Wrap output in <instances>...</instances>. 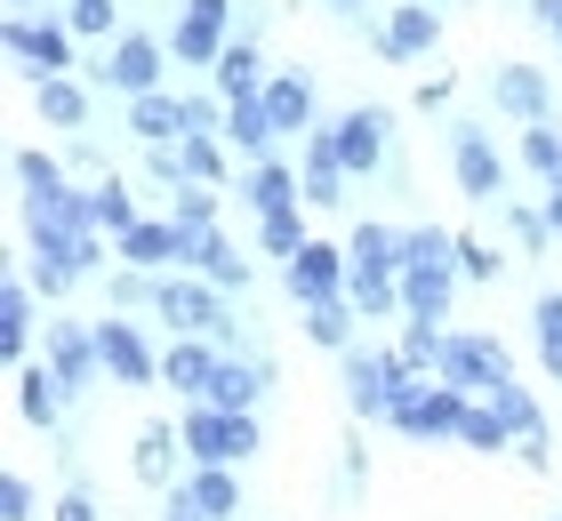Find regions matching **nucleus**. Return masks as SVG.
I'll return each mask as SVG.
<instances>
[{
    "label": "nucleus",
    "instance_id": "49",
    "mask_svg": "<svg viewBox=\"0 0 562 521\" xmlns=\"http://www.w3.org/2000/svg\"><path fill=\"white\" fill-rule=\"evenodd\" d=\"M0 521H33V482L24 474H0Z\"/></svg>",
    "mask_w": 562,
    "mask_h": 521
},
{
    "label": "nucleus",
    "instance_id": "3",
    "mask_svg": "<svg viewBox=\"0 0 562 521\" xmlns=\"http://www.w3.org/2000/svg\"><path fill=\"white\" fill-rule=\"evenodd\" d=\"M0 48H9L16 72H33V81L81 65V33H72L65 16H9V24H0Z\"/></svg>",
    "mask_w": 562,
    "mask_h": 521
},
{
    "label": "nucleus",
    "instance_id": "52",
    "mask_svg": "<svg viewBox=\"0 0 562 521\" xmlns=\"http://www.w3.org/2000/svg\"><path fill=\"white\" fill-rule=\"evenodd\" d=\"M418 104H426V113H442V104H450V72H442V81H418Z\"/></svg>",
    "mask_w": 562,
    "mask_h": 521
},
{
    "label": "nucleus",
    "instance_id": "45",
    "mask_svg": "<svg viewBox=\"0 0 562 521\" xmlns=\"http://www.w3.org/2000/svg\"><path fill=\"white\" fill-rule=\"evenodd\" d=\"M105 297H113V313H137V305H153V297H161V273L113 265V273H105Z\"/></svg>",
    "mask_w": 562,
    "mask_h": 521
},
{
    "label": "nucleus",
    "instance_id": "20",
    "mask_svg": "<svg viewBox=\"0 0 562 521\" xmlns=\"http://www.w3.org/2000/svg\"><path fill=\"white\" fill-rule=\"evenodd\" d=\"M266 385H273V361H266V353H258V361H249V353H225L201 401H210V409H258Z\"/></svg>",
    "mask_w": 562,
    "mask_h": 521
},
{
    "label": "nucleus",
    "instance_id": "19",
    "mask_svg": "<svg viewBox=\"0 0 562 521\" xmlns=\"http://www.w3.org/2000/svg\"><path fill=\"white\" fill-rule=\"evenodd\" d=\"M458 281V265H402V321H450Z\"/></svg>",
    "mask_w": 562,
    "mask_h": 521
},
{
    "label": "nucleus",
    "instance_id": "4",
    "mask_svg": "<svg viewBox=\"0 0 562 521\" xmlns=\"http://www.w3.org/2000/svg\"><path fill=\"white\" fill-rule=\"evenodd\" d=\"M338 361H346V409H353V417H386V409H394V394L418 377L394 346H346Z\"/></svg>",
    "mask_w": 562,
    "mask_h": 521
},
{
    "label": "nucleus",
    "instance_id": "46",
    "mask_svg": "<svg viewBox=\"0 0 562 521\" xmlns=\"http://www.w3.org/2000/svg\"><path fill=\"white\" fill-rule=\"evenodd\" d=\"M65 24L81 41H121V9L113 0H65Z\"/></svg>",
    "mask_w": 562,
    "mask_h": 521
},
{
    "label": "nucleus",
    "instance_id": "2",
    "mask_svg": "<svg viewBox=\"0 0 562 521\" xmlns=\"http://www.w3.org/2000/svg\"><path fill=\"white\" fill-rule=\"evenodd\" d=\"M467 409H474V394H458L450 377H411V385L394 394L386 426H394V433H411V441H458Z\"/></svg>",
    "mask_w": 562,
    "mask_h": 521
},
{
    "label": "nucleus",
    "instance_id": "29",
    "mask_svg": "<svg viewBox=\"0 0 562 521\" xmlns=\"http://www.w3.org/2000/svg\"><path fill=\"white\" fill-rule=\"evenodd\" d=\"M177 489H186V498L210 513V521H234V513H241V482H234V465H186V482H177Z\"/></svg>",
    "mask_w": 562,
    "mask_h": 521
},
{
    "label": "nucleus",
    "instance_id": "42",
    "mask_svg": "<svg viewBox=\"0 0 562 521\" xmlns=\"http://www.w3.org/2000/svg\"><path fill=\"white\" fill-rule=\"evenodd\" d=\"M458 441H467V450H482V457L515 450V433H506V417H498L491 401H474V409H467V426H458Z\"/></svg>",
    "mask_w": 562,
    "mask_h": 521
},
{
    "label": "nucleus",
    "instance_id": "34",
    "mask_svg": "<svg viewBox=\"0 0 562 521\" xmlns=\"http://www.w3.org/2000/svg\"><path fill=\"white\" fill-rule=\"evenodd\" d=\"M297 313H305V337L329 346V353H346V346H353V321H362L353 297H322V305H297Z\"/></svg>",
    "mask_w": 562,
    "mask_h": 521
},
{
    "label": "nucleus",
    "instance_id": "1",
    "mask_svg": "<svg viewBox=\"0 0 562 521\" xmlns=\"http://www.w3.org/2000/svg\"><path fill=\"white\" fill-rule=\"evenodd\" d=\"M177 433H186V465H241V457L266 450L258 409H210V401H186Z\"/></svg>",
    "mask_w": 562,
    "mask_h": 521
},
{
    "label": "nucleus",
    "instance_id": "32",
    "mask_svg": "<svg viewBox=\"0 0 562 521\" xmlns=\"http://www.w3.org/2000/svg\"><path fill=\"white\" fill-rule=\"evenodd\" d=\"M89 201H97V233H113V241H121L130 225H145V208H137V185H130L121 169H105V177H97V185H89Z\"/></svg>",
    "mask_w": 562,
    "mask_h": 521
},
{
    "label": "nucleus",
    "instance_id": "21",
    "mask_svg": "<svg viewBox=\"0 0 562 521\" xmlns=\"http://www.w3.org/2000/svg\"><path fill=\"white\" fill-rule=\"evenodd\" d=\"M225 145H234V161H273L281 128H273V113H266V89L225 104Z\"/></svg>",
    "mask_w": 562,
    "mask_h": 521
},
{
    "label": "nucleus",
    "instance_id": "16",
    "mask_svg": "<svg viewBox=\"0 0 562 521\" xmlns=\"http://www.w3.org/2000/svg\"><path fill=\"white\" fill-rule=\"evenodd\" d=\"M186 273H201V281H217L225 297H249L258 290V257H241L225 233H193V257H186Z\"/></svg>",
    "mask_w": 562,
    "mask_h": 521
},
{
    "label": "nucleus",
    "instance_id": "39",
    "mask_svg": "<svg viewBox=\"0 0 562 521\" xmlns=\"http://www.w3.org/2000/svg\"><path fill=\"white\" fill-rule=\"evenodd\" d=\"M9 177L24 185V201H41V193H65V185H72V177H65V161H48V152H33V145H24L16 161H9Z\"/></svg>",
    "mask_w": 562,
    "mask_h": 521
},
{
    "label": "nucleus",
    "instance_id": "28",
    "mask_svg": "<svg viewBox=\"0 0 562 521\" xmlns=\"http://www.w3.org/2000/svg\"><path fill=\"white\" fill-rule=\"evenodd\" d=\"M16 417L33 433H57L65 426V385L48 377V361H41V370H16Z\"/></svg>",
    "mask_w": 562,
    "mask_h": 521
},
{
    "label": "nucleus",
    "instance_id": "26",
    "mask_svg": "<svg viewBox=\"0 0 562 521\" xmlns=\"http://www.w3.org/2000/svg\"><path fill=\"white\" fill-rule=\"evenodd\" d=\"M305 201L314 208H338L346 201V161H338V137H329V128H314V137H305Z\"/></svg>",
    "mask_w": 562,
    "mask_h": 521
},
{
    "label": "nucleus",
    "instance_id": "33",
    "mask_svg": "<svg viewBox=\"0 0 562 521\" xmlns=\"http://www.w3.org/2000/svg\"><path fill=\"white\" fill-rule=\"evenodd\" d=\"M346 257H353V273H402V225H353V241H346Z\"/></svg>",
    "mask_w": 562,
    "mask_h": 521
},
{
    "label": "nucleus",
    "instance_id": "7",
    "mask_svg": "<svg viewBox=\"0 0 562 521\" xmlns=\"http://www.w3.org/2000/svg\"><path fill=\"white\" fill-rule=\"evenodd\" d=\"M41 361H48V377L65 385V401H81L89 385L105 377V353H97V321H48Z\"/></svg>",
    "mask_w": 562,
    "mask_h": 521
},
{
    "label": "nucleus",
    "instance_id": "55",
    "mask_svg": "<svg viewBox=\"0 0 562 521\" xmlns=\"http://www.w3.org/2000/svg\"><path fill=\"white\" fill-rule=\"evenodd\" d=\"M9 16H33V0H9Z\"/></svg>",
    "mask_w": 562,
    "mask_h": 521
},
{
    "label": "nucleus",
    "instance_id": "31",
    "mask_svg": "<svg viewBox=\"0 0 562 521\" xmlns=\"http://www.w3.org/2000/svg\"><path fill=\"white\" fill-rule=\"evenodd\" d=\"M33 104H41L48 128H72V137L89 128V89L72 81V72H48V81H33Z\"/></svg>",
    "mask_w": 562,
    "mask_h": 521
},
{
    "label": "nucleus",
    "instance_id": "35",
    "mask_svg": "<svg viewBox=\"0 0 562 521\" xmlns=\"http://www.w3.org/2000/svg\"><path fill=\"white\" fill-rule=\"evenodd\" d=\"M346 297H353L362 321H386V313H402V273H353Z\"/></svg>",
    "mask_w": 562,
    "mask_h": 521
},
{
    "label": "nucleus",
    "instance_id": "14",
    "mask_svg": "<svg viewBox=\"0 0 562 521\" xmlns=\"http://www.w3.org/2000/svg\"><path fill=\"white\" fill-rule=\"evenodd\" d=\"M72 233H97V201L89 193H41V201H24V241L33 249H57V241H72Z\"/></svg>",
    "mask_w": 562,
    "mask_h": 521
},
{
    "label": "nucleus",
    "instance_id": "36",
    "mask_svg": "<svg viewBox=\"0 0 562 521\" xmlns=\"http://www.w3.org/2000/svg\"><path fill=\"white\" fill-rule=\"evenodd\" d=\"M515 152H522V169H530V177H547V185H562V128H554V121H530Z\"/></svg>",
    "mask_w": 562,
    "mask_h": 521
},
{
    "label": "nucleus",
    "instance_id": "51",
    "mask_svg": "<svg viewBox=\"0 0 562 521\" xmlns=\"http://www.w3.org/2000/svg\"><path fill=\"white\" fill-rule=\"evenodd\" d=\"M530 16H539L547 33H554V48H562V0H530Z\"/></svg>",
    "mask_w": 562,
    "mask_h": 521
},
{
    "label": "nucleus",
    "instance_id": "23",
    "mask_svg": "<svg viewBox=\"0 0 562 521\" xmlns=\"http://www.w3.org/2000/svg\"><path fill=\"white\" fill-rule=\"evenodd\" d=\"M33 281L24 273H9L0 281V361H9V370H24V353H33Z\"/></svg>",
    "mask_w": 562,
    "mask_h": 521
},
{
    "label": "nucleus",
    "instance_id": "53",
    "mask_svg": "<svg viewBox=\"0 0 562 521\" xmlns=\"http://www.w3.org/2000/svg\"><path fill=\"white\" fill-rule=\"evenodd\" d=\"M547 225H554V241H562V185H547Z\"/></svg>",
    "mask_w": 562,
    "mask_h": 521
},
{
    "label": "nucleus",
    "instance_id": "17",
    "mask_svg": "<svg viewBox=\"0 0 562 521\" xmlns=\"http://www.w3.org/2000/svg\"><path fill=\"white\" fill-rule=\"evenodd\" d=\"M217 361H225L217 337H177V346L161 353V385H169V394H186V401H201V394H210V377H217Z\"/></svg>",
    "mask_w": 562,
    "mask_h": 521
},
{
    "label": "nucleus",
    "instance_id": "37",
    "mask_svg": "<svg viewBox=\"0 0 562 521\" xmlns=\"http://www.w3.org/2000/svg\"><path fill=\"white\" fill-rule=\"evenodd\" d=\"M402 265H458V233H442V225H402Z\"/></svg>",
    "mask_w": 562,
    "mask_h": 521
},
{
    "label": "nucleus",
    "instance_id": "27",
    "mask_svg": "<svg viewBox=\"0 0 562 521\" xmlns=\"http://www.w3.org/2000/svg\"><path fill=\"white\" fill-rule=\"evenodd\" d=\"M130 137L137 145H186V97H169V89L130 97Z\"/></svg>",
    "mask_w": 562,
    "mask_h": 521
},
{
    "label": "nucleus",
    "instance_id": "44",
    "mask_svg": "<svg viewBox=\"0 0 562 521\" xmlns=\"http://www.w3.org/2000/svg\"><path fill=\"white\" fill-rule=\"evenodd\" d=\"M177 152H186V185H225V152H234L225 137H186Z\"/></svg>",
    "mask_w": 562,
    "mask_h": 521
},
{
    "label": "nucleus",
    "instance_id": "9",
    "mask_svg": "<svg viewBox=\"0 0 562 521\" xmlns=\"http://www.w3.org/2000/svg\"><path fill=\"white\" fill-rule=\"evenodd\" d=\"M491 409L506 417V433H515V457L530 465V474H547V465H554V433H547V409H539V394H530L522 377H506L498 394H491Z\"/></svg>",
    "mask_w": 562,
    "mask_h": 521
},
{
    "label": "nucleus",
    "instance_id": "47",
    "mask_svg": "<svg viewBox=\"0 0 562 521\" xmlns=\"http://www.w3.org/2000/svg\"><path fill=\"white\" fill-rule=\"evenodd\" d=\"M458 273H467V281H498L506 257H498L491 241H467V233H458Z\"/></svg>",
    "mask_w": 562,
    "mask_h": 521
},
{
    "label": "nucleus",
    "instance_id": "41",
    "mask_svg": "<svg viewBox=\"0 0 562 521\" xmlns=\"http://www.w3.org/2000/svg\"><path fill=\"white\" fill-rule=\"evenodd\" d=\"M530 329H539V361H547V377L562 385V290H547L539 305H530Z\"/></svg>",
    "mask_w": 562,
    "mask_h": 521
},
{
    "label": "nucleus",
    "instance_id": "13",
    "mask_svg": "<svg viewBox=\"0 0 562 521\" xmlns=\"http://www.w3.org/2000/svg\"><path fill=\"white\" fill-rule=\"evenodd\" d=\"M281 281H290V297L297 305H322V297H346V281H353V257L338 241H305L290 265H281Z\"/></svg>",
    "mask_w": 562,
    "mask_h": 521
},
{
    "label": "nucleus",
    "instance_id": "43",
    "mask_svg": "<svg viewBox=\"0 0 562 521\" xmlns=\"http://www.w3.org/2000/svg\"><path fill=\"white\" fill-rule=\"evenodd\" d=\"M305 241H314V233H305L297 208H281V217H258V249H266V257H281V265H290Z\"/></svg>",
    "mask_w": 562,
    "mask_h": 521
},
{
    "label": "nucleus",
    "instance_id": "11",
    "mask_svg": "<svg viewBox=\"0 0 562 521\" xmlns=\"http://www.w3.org/2000/svg\"><path fill=\"white\" fill-rule=\"evenodd\" d=\"M378 57L386 65H418V57H434V41H442V0H402V9L378 24Z\"/></svg>",
    "mask_w": 562,
    "mask_h": 521
},
{
    "label": "nucleus",
    "instance_id": "50",
    "mask_svg": "<svg viewBox=\"0 0 562 521\" xmlns=\"http://www.w3.org/2000/svg\"><path fill=\"white\" fill-rule=\"evenodd\" d=\"M57 521H105V513H97L89 489H65V498H57Z\"/></svg>",
    "mask_w": 562,
    "mask_h": 521
},
{
    "label": "nucleus",
    "instance_id": "40",
    "mask_svg": "<svg viewBox=\"0 0 562 521\" xmlns=\"http://www.w3.org/2000/svg\"><path fill=\"white\" fill-rule=\"evenodd\" d=\"M442 337H450L442 321H411V329H402V346H394V353L411 361L418 377H442Z\"/></svg>",
    "mask_w": 562,
    "mask_h": 521
},
{
    "label": "nucleus",
    "instance_id": "8",
    "mask_svg": "<svg viewBox=\"0 0 562 521\" xmlns=\"http://www.w3.org/2000/svg\"><path fill=\"white\" fill-rule=\"evenodd\" d=\"M450 161H458V193L467 201H506V161H498V145H491V128H474V121H450Z\"/></svg>",
    "mask_w": 562,
    "mask_h": 521
},
{
    "label": "nucleus",
    "instance_id": "54",
    "mask_svg": "<svg viewBox=\"0 0 562 521\" xmlns=\"http://www.w3.org/2000/svg\"><path fill=\"white\" fill-rule=\"evenodd\" d=\"M322 9H329V16H362V0H322Z\"/></svg>",
    "mask_w": 562,
    "mask_h": 521
},
{
    "label": "nucleus",
    "instance_id": "15",
    "mask_svg": "<svg viewBox=\"0 0 562 521\" xmlns=\"http://www.w3.org/2000/svg\"><path fill=\"white\" fill-rule=\"evenodd\" d=\"M186 257H193V233L177 217H145L121 233V265H137V273H177Z\"/></svg>",
    "mask_w": 562,
    "mask_h": 521
},
{
    "label": "nucleus",
    "instance_id": "12",
    "mask_svg": "<svg viewBox=\"0 0 562 521\" xmlns=\"http://www.w3.org/2000/svg\"><path fill=\"white\" fill-rule=\"evenodd\" d=\"M329 137H338L346 177H378V169H386V145H394V113H386V104H353Z\"/></svg>",
    "mask_w": 562,
    "mask_h": 521
},
{
    "label": "nucleus",
    "instance_id": "30",
    "mask_svg": "<svg viewBox=\"0 0 562 521\" xmlns=\"http://www.w3.org/2000/svg\"><path fill=\"white\" fill-rule=\"evenodd\" d=\"M210 89L234 104V97H258L266 89V57H258V41H225V57L210 65Z\"/></svg>",
    "mask_w": 562,
    "mask_h": 521
},
{
    "label": "nucleus",
    "instance_id": "10",
    "mask_svg": "<svg viewBox=\"0 0 562 521\" xmlns=\"http://www.w3.org/2000/svg\"><path fill=\"white\" fill-rule=\"evenodd\" d=\"M97 353H105V377L113 385H161V353H153V337L130 321V313L97 321Z\"/></svg>",
    "mask_w": 562,
    "mask_h": 521
},
{
    "label": "nucleus",
    "instance_id": "25",
    "mask_svg": "<svg viewBox=\"0 0 562 521\" xmlns=\"http://www.w3.org/2000/svg\"><path fill=\"white\" fill-rule=\"evenodd\" d=\"M266 113H273V128L281 137H314V72H273L266 81Z\"/></svg>",
    "mask_w": 562,
    "mask_h": 521
},
{
    "label": "nucleus",
    "instance_id": "5",
    "mask_svg": "<svg viewBox=\"0 0 562 521\" xmlns=\"http://www.w3.org/2000/svg\"><path fill=\"white\" fill-rule=\"evenodd\" d=\"M161 72H169V48L153 41V33H121L105 57L89 65V89H113V97H153L161 89Z\"/></svg>",
    "mask_w": 562,
    "mask_h": 521
},
{
    "label": "nucleus",
    "instance_id": "22",
    "mask_svg": "<svg viewBox=\"0 0 562 521\" xmlns=\"http://www.w3.org/2000/svg\"><path fill=\"white\" fill-rule=\"evenodd\" d=\"M491 89H498V104H506L522 128H530V121H554V81H547L539 65H515V57H506Z\"/></svg>",
    "mask_w": 562,
    "mask_h": 521
},
{
    "label": "nucleus",
    "instance_id": "48",
    "mask_svg": "<svg viewBox=\"0 0 562 521\" xmlns=\"http://www.w3.org/2000/svg\"><path fill=\"white\" fill-rule=\"evenodd\" d=\"M506 233H515V241L539 257L547 241H554V225H547V208H506Z\"/></svg>",
    "mask_w": 562,
    "mask_h": 521
},
{
    "label": "nucleus",
    "instance_id": "6",
    "mask_svg": "<svg viewBox=\"0 0 562 521\" xmlns=\"http://www.w3.org/2000/svg\"><path fill=\"white\" fill-rule=\"evenodd\" d=\"M442 377L458 385V394H474V401H491L506 377H515V361H506L498 337H482V329H450L442 337Z\"/></svg>",
    "mask_w": 562,
    "mask_h": 521
},
{
    "label": "nucleus",
    "instance_id": "24",
    "mask_svg": "<svg viewBox=\"0 0 562 521\" xmlns=\"http://www.w3.org/2000/svg\"><path fill=\"white\" fill-rule=\"evenodd\" d=\"M177 457H186V433L161 426V417H153V426L137 433V450H130V465H137L145 489H177V482H186V474H177Z\"/></svg>",
    "mask_w": 562,
    "mask_h": 521
},
{
    "label": "nucleus",
    "instance_id": "38",
    "mask_svg": "<svg viewBox=\"0 0 562 521\" xmlns=\"http://www.w3.org/2000/svg\"><path fill=\"white\" fill-rule=\"evenodd\" d=\"M217 208H225V185H177L169 217L186 225V233H217Z\"/></svg>",
    "mask_w": 562,
    "mask_h": 521
},
{
    "label": "nucleus",
    "instance_id": "18",
    "mask_svg": "<svg viewBox=\"0 0 562 521\" xmlns=\"http://www.w3.org/2000/svg\"><path fill=\"white\" fill-rule=\"evenodd\" d=\"M241 201L258 208V217L305 208V169H290V161H241Z\"/></svg>",
    "mask_w": 562,
    "mask_h": 521
}]
</instances>
